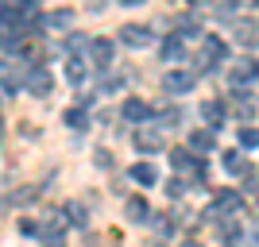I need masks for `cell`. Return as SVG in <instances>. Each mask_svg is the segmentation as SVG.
<instances>
[{"label":"cell","mask_w":259,"mask_h":247,"mask_svg":"<svg viewBox=\"0 0 259 247\" xmlns=\"http://www.w3.org/2000/svg\"><path fill=\"white\" fill-rule=\"evenodd\" d=\"M225 54H228V46L217 39V35H201V54L194 58V74L201 70V74H209L217 62H225Z\"/></svg>","instance_id":"cell-1"},{"label":"cell","mask_w":259,"mask_h":247,"mask_svg":"<svg viewBox=\"0 0 259 247\" xmlns=\"http://www.w3.org/2000/svg\"><path fill=\"white\" fill-rule=\"evenodd\" d=\"M132 143H136V151L140 155H162V131L159 128H151V124H140L136 128V135H132Z\"/></svg>","instance_id":"cell-2"},{"label":"cell","mask_w":259,"mask_h":247,"mask_svg":"<svg viewBox=\"0 0 259 247\" xmlns=\"http://www.w3.org/2000/svg\"><path fill=\"white\" fill-rule=\"evenodd\" d=\"M228 77H232V85H251V81H259V58H251V54H244V58H232V70H228Z\"/></svg>","instance_id":"cell-3"},{"label":"cell","mask_w":259,"mask_h":247,"mask_svg":"<svg viewBox=\"0 0 259 247\" xmlns=\"http://www.w3.org/2000/svg\"><path fill=\"white\" fill-rule=\"evenodd\" d=\"M194 85H197V74H194V70H166V77H162V89L174 93V97L194 93Z\"/></svg>","instance_id":"cell-4"},{"label":"cell","mask_w":259,"mask_h":247,"mask_svg":"<svg viewBox=\"0 0 259 247\" xmlns=\"http://www.w3.org/2000/svg\"><path fill=\"white\" fill-rule=\"evenodd\" d=\"M120 43L124 46H151L155 43V35L147 31V27H140V23H124V27H120Z\"/></svg>","instance_id":"cell-5"},{"label":"cell","mask_w":259,"mask_h":247,"mask_svg":"<svg viewBox=\"0 0 259 247\" xmlns=\"http://www.w3.org/2000/svg\"><path fill=\"white\" fill-rule=\"evenodd\" d=\"M23 89H27L31 97H51V89H54V77L47 74L43 66H35L31 74H27V85H23Z\"/></svg>","instance_id":"cell-6"},{"label":"cell","mask_w":259,"mask_h":247,"mask_svg":"<svg viewBox=\"0 0 259 247\" xmlns=\"http://www.w3.org/2000/svg\"><path fill=\"white\" fill-rule=\"evenodd\" d=\"M120 116L128 120V124H136V128H140V124H147V116H151V108L143 105L140 97H128V101H124V108H120Z\"/></svg>","instance_id":"cell-7"},{"label":"cell","mask_w":259,"mask_h":247,"mask_svg":"<svg viewBox=\"0 0 259 247\" xmlns=\"http://www.w3.org/2000/svg\"><path fill=\"white\" fill-rule=\"evenodd\" d=\"M112 54H116V46L108 43V39H89V62L112 66Z\"/></svg>","instance_id":"cell-8"},{"label":"cell","mask_w":259,"mask_h":247,"mask_svg":"<svg viewBox=\"0 0 259 247\" xmlns=\"http://www.w3.org/2000/svg\"><path fill=\"white\" fill-rule=\"evenodd\" d=\"M232 35H236L240 46H255V43H259V23H255V20H236Z\"/></svg>","instance_id":"cell-9"},{"label":"cell","mask_w":259,"mask_h":247,"mask_svg":"<svg viewBox=\"0 0 259 247\" xmlns=\"http://www.w3.org/2000/svg\"><path fill=\"white\" fill-rule=\"evenodd\" d=\"M201 120H205L209 131L225 128V105H221V101H205V105H201Z\"/></svg>","instance_id":"cell-10"},{"label":"cell","mask_w":259,"mask_h":247,"mask_svg":"<svg viewBox=\"0 0 259 247\" xmlns=\"http://www.w3.org/2000/svg\"><path fill=\"white\" fill-rule=\"evenodd\" d=\"M124 213H128V220H132V224H147V220H151V205L143 201V197H128Z\"/></svg>","instance_id":"cell-11"},{"label":"cell","mask_w":259,"mask_h":247,"mask_svg":"<svg viewBox=\"0 0 259 247\" xmlns=\"http://www.w3.org/2000/svg\"><path fill=\"white\" fill-rule=\"evenodd\" d=\"M0 85H4V89H23V85H27V77H23L20 66L0 62Z\"/></svg>","instance_id":"cell-12"},{"label":"cell","mask_w":259,"mask_h":247,"mask_svg":"<svg viewBox=\"0 0 259 247\" xmlns=\"http://www.w3.org/2000/svg\"><path fill=\"white\" fill-rule=\"evenodd\" d=\"M240 209H244L240 193H221V197H217V209H213V216H236Z\"/></svg>","instance_id":"cell-13"},{"label":"cell","mask_w":259,"mask_h":247,"mask_svg":"<svg viewBox=\"0 0 259 247\" xmlns=\"http://www.w3.org/2000/svg\"><path fill=\"white\" fill-rule=\"evenodd\" d=\"M43 27H58V31H66V27H74V8H54V12H47Z\"/></svg>","instance_id":"cell-14"},{"label":"cell","mask_w":259,"mask_h":247,"mask_svg":"<svg viewBox=\"0 0 259 247\" xmlns=\"http://www.w3.org/2000/svg\"><path fill=\"white\" fill-rule=\"evenodd\" d=\"M190 151H201V155H209V151H217V135H213V131H201V128H197L194 131V135H190Z\"/></svg>","instance_id":"cell-15"},{"label":"cell","mask_w":259,"mask_h":247,"mask_svg":"<svg viewBox=\"0 0 259 247\" xmlns=\"http://www.w3.org/2000/svg\"><path fill=\"white\" fill-rule=\"evenodd\" d=\"M132 182H140V185H155V182H159V170H155L151 162H136V166H132Z\"/></svg>","instance_id":"cell-16"},{"label":"cell","mask_w":259,"mask_h":247,"mask_svg":"<svg viewBox=\"0 0 259 247\" xmlns=\"http://www.w3.org/2000/svg\"><path fill=\"white\" fill-rule=\"evenodd\" d=\"M162 58H166V62H182V58H186V43L178 39V35L162 39Z\"/></svg>","instance_id":"cell-17"},{"label":"cell","mask_w":259,"mask_h":247,"mask_svg":"<svg viewBox=\"0 0 259 247\" xmlns=\"http://www.w3.org/2000/svg\"><path fill=\"white\" fill-rule=\"evenodd\" d=\"M85 74H89V66H85V58H70V62H66V77H70V81H74V85H81V81H85Z\"/></svg>","instance_id":"cell-18"},{"label":"cell","mask_w":259,"mask_h":247,"mask_svg":"<svg viewBox=\"0 0 259 247\" xmlns=\"http://www.w3.org/2000/svg\"><path fill=\"white\" fill-rule=\"evenodd\" d=\"M66 128L70 131H85L89 128V116H85V108H66Z\"/></svg>","instance_id":"cell-19"},{"label":"cell","mask_w":259,"mask_h":247,"mask_svg":"<svg viewBox=\"0 0 259 247\" xmlns=\"http://www.w3.org/2000/svg\"><path fill=\"white\" fill-rule=\"evenodd\" d=\"M225 170L228 174H248V159H244V155H240V151H225Z\"/></svg>","instance_id":"cell-20"},{"label":"cell","mask_w":259,"mask_h":247,"mask_svg":"<svg viewBox=\"0 0 259 247\" xmlns=\"http://www.w3.org/2000/svg\"><path fill=\"white\" fill-rule=\"evenodd\" d=\"M66 224L85 228V205H81V201H70V205H66Z\"/></svg>","instance_id":"cell-21"},{"label":"cell","mask_w":259,"mask_h":247,"mask_svg":"<svg viewBox=\"0 0 259 247\" xmlns=\"http://www.w3.org/2000/svg\"><path fill=\"white\" fill-rule=\"evenodd\" d=\"M155 120H159V128H178L182 112H178V108H159V112H155Z\"/></svg>","instance_id":"cell-22"},{"label":"cell","mask_w":259,"mask_h":247,"mask_svg":"<svg viewBox=\"0 0 259 247\" xmlns=\"http://www.w3.org/2000/svg\"><path fill=\"white\" fill-rule=\"evenodd\" d=\"M194 35H201V27L194 20H178V39H194Z\"/></svg>","instance_id":"cell-23"},{"label":"cell","mask_w":259,"mask_h":247,"mask_svg":"<svg viewBox=\"0 0 259 247\" xmlns=\"http://www.w3.org/2000/svg\"><path fill=\"white\" fill-rule=\"evenodd\" d=\"M35 197H39V185H27V189H20V193L12 197V201H16V205H31Z\"/></svg>","instance_id":"cell-24"},{"label":"cell","mask_w":259,"mask_h":247,"mask_svg":"<svg viewBox=\"0 0 259 247\" xmlns=\"http://www.w3.org/2000/svg\"><path fill=\"white\" fill-rule=\"evenodd\" d=\"M240 147H259V131L255 128H240Z\"/></svg>","instance_id":"cell-25"},{"label":"cell","mask_w":259,"mask_h":247,"mask_svg":"<svg viewBox=\"0 0 259 247\" xmlns=\"http://www.w3.org/2000/svg\"><path fill=\"white\" fill-rule=\"evenodd\" d=\"M66 46H70V51H81V46H89V39H85V35H70V43H66Z\"/></svg>","instance_id":"cell-26"},{"label":"cell","mask_w":259,"mask_h":247,"mask_svg":"<svg viewBox=\"0 0 259 247\" xmlns=\"http://www.w3.org/2000/svg\"><path fill=\"white\" fill-rule=\"evenodd\" d=\"M105 4H108V0H89V8H93V12H101Z\"/></svg>","instance_id":"cell-27"},{"label":"cell","mask_w":259,"mask_h":247,"mask_svg":"<svg viewBox=\"0 0 259 247\" xmlns=\"http://www.w3.org/2000/svg\"><path fill=\"white\" fill-rule=\"evenodd\" d=\"M248 247H259V232H251V236H248Z\"/></svg>","instance_id":"cell-28"},{"label":"cell","mask_w":259,"mask_h":247,"mask_svg":"<svg viewBox=\"0 0 259 247\" xmlns=\"http://www.w3.org/2000/svg\"><path fill=\"white\" fill-rule=\"evenodd\" d=\"M236 4H248V8H259V0H236Z\"/></svg>","instance_id":"cell-29"},{"label":"cell","mask_w":259,"mask_h":247,"mask_svg":"<svg viewBox=\"0 0 259 247\" xmlns=\"http://www.w3.org/2000/svg\"><path fill=\"white\" fill-rule=\"evenodd\" d=\"M120 4H128V8H136V4H143V0H120Z\"/></svg>","instance_id":"cell-30"},{"label":"cell","mask_w":259,"mask_h":247,"mask_svg":"<svg viewBox=\"0 0 259 247\" xmlns=\"http://www.w3.org/2000/svg\"><path fill=\"white\" fill-rule=\"evenodd\" d=\"M0 213H4V197H0Z\"/></svg>","instance_id":"cell-31"},{"label":"cell","mask_w":259,"mask_h":247,"mask_svg":"<svg viewBox=\"0 0 259 247\" xmlns=\"http://www.w3.org/2000/svg\"><path fill=\"white\" fill-rule=\"evenodd\" d=\"M0 139H4V124H0Z\"/></svg>","instance_id":"cell-32"},{"label":"cell","mask_w":259,"mask_h":247,"mask_svg":"<svg viewBox=\"0 0 259 247\" xmlns=\"http://www.w3.org/2000/svg\"><path fill=\"white\" fill-rule=\"evenodd\" d=\"M182 247H197V243H182Z\"/></svg>","instance_id":"cell-33"}]
</instances>
